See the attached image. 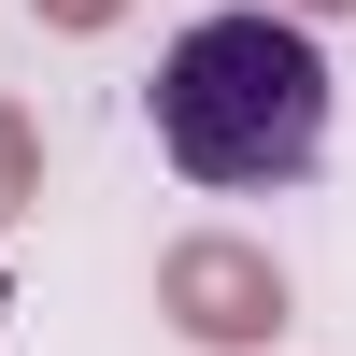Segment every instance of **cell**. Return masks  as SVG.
I'll list each match as a JSON object with an SVG mask.
<instances>
[{
	"mask_svg": "<svg viewBox=\"0 0 356 356\" xmlns=\"http://www.w3.org/2000/svg\"><path fill=\"white\" fill-rule=\"evenodd\" d=\"M143 100H157V157L186 186H300L328 157V43L314 15H271V0L171 29Z\"/></svg>",
	"mask_w": 356,
	"mask_h": 356,
	"instance_id": "obj_1",
	"label": "cell"
},
{
	"mask_svg": "<svg viewBox=\"0 0 356 356\" xmlns=\"http://www.w3.org/2000/svg\"><path fill=\"white\" fill-rule=\"evenodd\" d=\"M157 328H186L200 356H271L285 342V257L243 228H186L157 257Z\"/></svg>",
	"mask_w": 356,
	"mask_h": 356,
	"instance_id": "obj_2",
	"label": "cell"
},
{
	"mask_svg": "<svg viewBox=\"0 0 356 356\" xmlns=\"http://www.w3.org/2000/svg\"><path fill=\"white\" fill-rule=\"evenodd\" d=\"M29 29H57V43H100V29H129V0H29Z\"/></svg>",
	"mask_w": 356,
	"mask_h": 356,
	"instance_id": "obj_4",
	"label": "cell"
},
{
	"mask_svg": "<svg viewBox=\"0 0 356 356\" xmlns=\"http://www.w3.org/2000/svg\"><path fill=\"white\" fill-rule=\"evenodd\" d=\"M0 314H15V300H0Z\"/></svg>",
	"mask_w": 356,
	"mask_h": 356,
	"instance_id": "obj_6",
	"label": "cell"
},
{
	"mask_svg": "<svg viewBox=\"0 0 356 356\" xmlns=\"http://www.w3.org/2000/svg\"><path fill=\"white\" fill-rule=\"evenodd\" d=\"M271 15H356V0H271Z\"/></svg>",
	"mask_w": 356,
	"mask_h": 356,
	"instance_id": "obj_5",
	"label": "cell"
},
{
	"mask_svg": "<svg viewBox=\"0 0 356 356\" xmlns=\"http://www.w3.org/2000/svg\"><path fill=\"white\" fill-rule=\"evenodd\" d=\"M29 214H43V129L0 100V228H29Z\"/></svg>",
	"mask_w": 356,
	"mask_h": 356,
	"instance_id": "obj_3",
	"label": "cell"
}]
</instances>
